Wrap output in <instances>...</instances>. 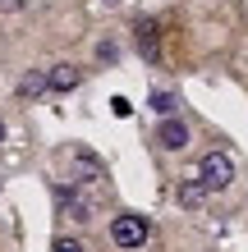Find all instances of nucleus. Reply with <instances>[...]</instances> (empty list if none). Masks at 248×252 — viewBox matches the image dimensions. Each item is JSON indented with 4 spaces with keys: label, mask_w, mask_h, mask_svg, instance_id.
Masks as SVG:
<instances>
[{
    "label": "nucleus",
    "mask_w": 248,
    "mask_h": 252,
    "mask_svg": "<svg viewBox=\"0 0 248 252\" xmlns=\"http://www.w3.org/2000/svg\"><path fill=\"white\" fill-rule=\"evenodd\" d=\"M41 92H51V73L33 69V73H23V78H19V96H41Z\"/></svg>",
    "instance_id": "8"
},
{
    "label": "nucleus",
    "mask_w": 248,
    "mask_h": 252,
    "mask_svg": "<svg viewBox=\"0 0 248 252\" xmlns=\"http://www.w3.org/2000/svg\"><path fill=\"white\" fill-rule=\"evenodd\" d=\"M156 147L161 152H184L188 147V124L179 115H161V124H156Z\"/></svg>",
    "instance_id": "3"
},
{
    "label": "nucleus",
    "mask_w": 248,
    "mask_h": 252,
    "mask_svg": "<svg viewBox=\"0 0 248 252\" xmlns=\"http://www.w3.org/2000/svg\"><path fill=\"white\" fill-rule=\"evenodd\" d=\"M147 234H152V225L142 216H115L110 220V243L120 252H138L142 243H147Z\"/></svg>",
    "instance_id": "1"
},
{
    "label": "nucleus",
    "mask_w": 248,
    "mask_h": 252,
    "mask_svg": "<svg viewBox=\"0 0 248 252\" xmlns=\"http://www.w3.org/2000/svg\"><path fill=\"white\" fill-rule=\"evenodd\" d=\"M134 46L142 60H156V19H138L134 23Z\"/></svg>",
    "instance_id": "6"
},
{
    "label": "nucleus",
    "mask_w": 248,
    "mask_h": 252,
    "mask_svg": "<svg viewBox=\"0 0 248 252\" xmlns=\"http://www.w3.org/2000/svg\"><path fill=\"white\" fill-rule=\"evenodd\" d=\"M0 138H5V124H0Z\"/></svg>",
    "instance_id": "14"
},
{
    "label": "nucleus",
    "mask_w": 248,
    "mask_h": 252,
    "mask_svg": "<svg viewBox=\"0 0 248 252\" xmlns=\"http://www.w3.org/2000/svg\"><path fill=\"white\" fill-rule=\"evenodd\" d=\"M198 179L207 184V188H216V192L230 188V184H235V160H230L225 152H207V156L198 160Z\"/></svg>",
    "instance_id": "2"
},
{
    "label": "nucleus",
    "mask_w": 248,
    "mask_h": 252,
    "mask_svg": "<svg viewBox=\"0 0 248 252\" xmlns=\"http://www.w3.org/2000/svg\"><path fill=\"white\" fill-rule=\"evenodd\" d=\"M51 73V92H78V83H83V69L78 64H55V69H46Z\"/></svg>",
    "instance_id": "5"
},
{
    "label": "nucleus",
    "mask_w": 248,
    "mask_h": 252,
    "mask_svg": "<svg viewBox=\"0 0 248 252\" xmlns=\"http://www.w3.org/2000/svg\"><path fill=\"white\" fill-rule=\"evenodd\" d=\"M51 252H83V243H78V239H55Z\"/></svg>",
    "instance_id": "11"
},
{
    "label": "nucleus",
    "mask_w": 248,
    "mask_h": 252,
    "mask_svg": "<svg viewBox=\"0 0 248 252\" xmlns=\"http://www.w3.org/2000/svg\"><path fill=\"white\" fill-rule=\"evenodd\" d=\"M207 184L202 179H179V188H175V202L184 206V211H202V202H207Z\"/></svg>",
    "instance_id": "4"
},
{
    "label": "nucleus",
    "mask_w": 248,
    "mask_h": 252,
    "mask_svg": "<svg viewBox=\"0 0 248 252\" xmlns=\"http://www.w3.org/2000/svg\"><path fill=\"white\" fill-rule=\"evenodd\" d=\"M23 5H28V0H0V9H9V14H19Z\"/></svg>",
    "instance_id": "13"
},
{
    "label": "nucleus",
    "mask_w": 248,
    "mask_h": 252,
    "mask_svg": "<svg viewBox=\"0 0 248 252\" xmlns=\"http://www.w3.org/2000/svg\"><path fill=\"white\" fill-rule=\"evenodd\" d=\"M60 202H65V211H69V216H74V220H78V225H87V220H92V216H97V206H92V202H87V197H83V192H78V188H69V192L60 188Z\"/></svg>",
    "instance_id": "7"
},
{
    "label": "nucleus",
    "mask_w": 248,
    "mask_h": 252,
    "mask_svg": "<svg viewBox=\"0 0 248 252\" xmlns=\"http://www.w3.org/2000/svg\"><path fill=\"white\" fill-rule=\"evenodd\" d=\"M110 110H115V120H129V115H134V106H129L124 96H115V101H110Z\"/></svg>",
    "instance_id": "12"
},
{
    "label": "nucleus",
    "mask_w": 248,
    "mask_h": 252,
    "mask_svg": "<svg viewBox=\"0 0 248 252\" xmlns=\"http://www.w3.org/2000/svg\"><path fill=\"white\" fill-rule=\"evenodd\" d=\"M147 106H152L156 115H175V106H179V96H175V92H152V96H147Z\"/></svg>",
    "instance_id": "9"
},
{
    "label": "nucleus",
    "mask_w": 248,
    "mask_h": 252,
    "mask_svg": "<svg viewBox=\"0 0 248 252\" xmlns=\"http://www.w3.org/2000/svg\"><path fill=\"white\" fill-rule=\"evenodd\" d=\"M97 60L101 64H115V60H120V46H115V41H101V46H97Z\"/></svg>",
    "instance_id": "10"
}]
</instances>
